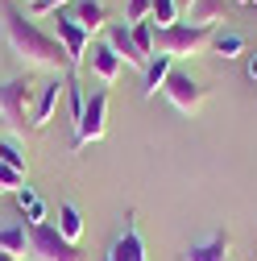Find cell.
Instances as JSON below:
<instances>
[{"label":"cell","instance_id":"obj_1","mask_svg":"<svg viewBox=\"0 0 257 261\" xmlns=\"http://www.w3.org/2000/svg\"><path fill=\"white\" fill-rule=\"evenodd\" d=\"M0 25H5V42L13 50V58L21 62L25 71H67L71 75V58L62 50L58 38H50L46 29H38L34 17H25L17 5H5L0 9Z\"/></svg>","mask_w":257,"mask_h":261},{"label":"cell","instance_id":"obj_2","mask_svg":"<svg viewBox=\"0 0 257 261\" xmlns=\"http://www.w3.org/2000/svg\"><path fill=\"white\" fill-rule=\"evenodd\" d=\"M216 38V25H170V29H158L153 34V54H166V58H195L208 54Z\"/></svg>","mask_w":257,"mask_h":261},{"label":"cell","instance_id":"obj_3","mask_svg":"<svg viewBox=\"0 0 257 261\" xmlns=\"http://www.w3.org/2000/svg\"><path fill=\"white\" fill-rule=\"evenodd\" d=\"M34 100H38V87L29 83V75H17V79H5L0 83V120L13 137H21L29 128V112H34Z\"/></svg>","mask_w":257,"mask_h":261},{"label":"cell","instance_id":"obj_4","mask_svg":"<svg viewBox=\"0 0 257 261\" xmlns=\"http://www.w3.org/2000/svg\"><path fill=\"white\" fill-rule=\"evenodd\" d=\"M29 228V257L34 261H87L79 245H71L54 224H25Z\"/></svg>","mask_w":257,"mask_h":261},{"label":"cell","instance_id":"obj_5","mask_svg":"<svg viewBox=\"0 0 257 261\" xmlns=\"http://www.w3.org/2000/svg\"><path fill=\"white\" fill-rule=\"evenodd\" d=\"M108 133V91H91L87 95V104H83V116H79V124H75V149H83V145H95Z\"/></svg>","mask_w":257,"mask_h":261},{"label":"cell","instance_id":"obj_6","mask_svg":"<svg viewBox=\"0 0 257 261\" xmlns=\"http://www.w3.org/2000/svg\"><path fill=\"white\" fill-rule=\"evenodd\" d=\"M166 100L183 112V116H195L203 104H208V87L199 83V79H191V75H183V71H170V79H166Z\"/></svg>","mask_w":257,"mask_h":261},{"label":"cell","instance_id":"obj_7","mask_svg":"<svg viewBox=\"0 0 257 261\" xmlns=\"http://www.w3.org/2000/svg\"><path fill=\"white\" fill-rule=\"evenodd\" d=\"M54 21H58V42H62V50H67V58H71V75L83 67V62H87V46H91V34H87V29L79 25V21H71V13H54Z\"/></svg>","mask_w":257,"mask_h":261},{"label":"cell","instance_id":"obj_8","mask_svg":"<svg viewBox=\"0 0 257 261\" xmlns=\"http://www.w3.org/2000/svg\"><path fill=\"white\" fill-rule=\"evenodd\" d=\"M104 261H149V253H145V237H141V224H137L133 212L124 216V232L108 245Z\"/></svg>","mask_w":257,"mask_h":261},{"label":"cell","instance_id":"obj_9","mask_svg":"<svg viewBox=\"0 0 257 261\" xmlns=\"http://www.w3.org/2000/svg\"><path fill=\"white\" fill-rule=\"evenodd\" d=\"M104 42L112 46V54L124 62V67H137V71H145V67H149V58L137 50V42H133V29H128L124 21H116V25H108V29H104Z\"/></svg>","mask_w":257,"mask_h":261},{"label":"cell","instance_id":"obj_10","mask_svg":"<svg viewBox=\"0 0 257 261\" xmlns=\"http://www.w3.org/2000/svg\"><path fill=\"white\" fill-rule=\"evenodd\" d=\"M62 91H67V75H54L42 91H38V100H34V112H29V128H46L58 112V100H62Z\"/></svg>","mask_w":257,"mask_h":261},{"label":"cell","instance_id":"obj_11","mask_svg":"<svg viewBox=\"0 0 257 261\" xmlns=\"http://www.w3.org/2000/svg\"><path fill=\"white\" fill-rule=\"evenodd\" d=\"M183 261H233V237L220 228V232H212L208 241L191 245V249L183 253Z\"/></svg>","mask_w":257,"mask_h":261},{"label":"cell","instance_id":"obj_12","mask_svg":"<svg viewBox=\"0 0 257 261\" xmlns=\"http://www.w3.org/2000/svg\"><path fill=\"white\" fill-rule=\"evenodd\" d=\"M71 21H79L87 34H100V29H108V9L104 0H71Z\"/></svg>","mask_w":257,"mask_h":261},{"label":"cell","instance_id":"obj_13","mask_svg":"<svg viewBox=\"0 0 257 261\" xmlns=\"http://www.w3.org/2000/svg\"><path fill=\"white\" fill-rule=\"evenodd\" d=\"M120 67H124V62L112 54L108 42H95V46H91V71H95V79H100L104 87H112V83L120 79Z\"/></svg>","mask_w":257,"mask_h":261},{"label":"cell","instance_id":"obj_14","mask_svg":"<svg viewBox=\"0 0 257 261\" xmlns=\"http://www.w3.org/2000/svg\"><path fill=\"white\" fill-rule=\"evenodd\" d=\"M224 17V0H191L183 9V25H216Z\"/></svg>","mask_w":257,"mask_h":261},{"label":"cell","instance_id":"obj_15","mask_svg":"<svg viewBox=\"0 0 257 261\" xmlns=\"http://www.w3.org/2000/svg\"><path fill=\"white\" fill-rule=\"evenodd\" d=\"M170 62H174V58H166V54H153V58H149V67H145V87H141L145 100H153V95L166 87V79H170Z\"/></svg>","mask_w":257,"mask_h":261},{"label":"cell","instance_id":"obj_16","mask_svg":"<svg viewBox=\"0 0 257 261\" xmlns=\"http://www.w3.org/2000/svg\"><path fill=\"white\" fill-rule=\"evenodd\" d=\"M0 253H13V257H29V228L21 224H5L0 228Z\"/></svg>","mask_w":257,"mask_h":261},{"label":"cell","instance_id":"obj_17","mask_svg":"<svg viewBox=\"0 0 257 261\" xmlns=\"http://www.w3.org/2000/svg\"><path fill=\"white\" fill-rule=\"evenodd\" d=\"M13 199H17V207L25 212V224H46V203L34 195V187H17Z\"/></svg>","mask_w":257,"mask_h":261},{"label":"cell","instance_id":"obj_18","mask_svg":"<svg viewBox=\"0 0 257 261\" xmlns=\"http://www.w3.org/2000/svg\"><path fill=\"white\" fill-rule=\"evenodd\" d=\"M54 228H58V232L67 237L71 245H79V237H83V216H79V207H75V203H62V207H58V224H54Z\"/></svg>","mask_w":257,"mask_h":261},{"label":"cell","instance_id":"obj_19","mask_svg":"<svg viewBox=\"0 0 257 261\" xmlns=\"http://www.w3.org/2000/svg\"><path fill=\"white\" fill-rule=\"evenodd\" d=\"M212 54H220V58H241V54H245V38L237 34V29H216Z\"/></svg>","mask_w":257,"mask_h":261},{"label":"cell","instance_id":"obj_20","mask_svg":"<svg viewBox=\"0 0 257 261\" xmlns=\"http://www.w3.org/2000/svg\"><path fill=\"white\" fill-rule=\"evenodd\" d=\"M178 0H153V9H149V21L158 25V29H170V25H178Z\"/></svg>","mask_w":257,"mask_h":261},{"label":"cell","instance_id":"obj_21","mask_svg":"<svg viewBox=\"0 0 257 261\" xmlns=\"http://www.w3.org/2000/svg\"><path fill=\"white\" fill-rule=\"evenodd\" d=\"M0 162H5V166H13V170H29V162H25V149L13 141V137H0Z\"/></svg>","mask_w":257,"mask_h":261},{"label":"cell","instance_id":"obj_22","mask_svg":"<svg viewBox=\"0 0 257 261\" xmlns=\"http://www.w3.org/2000/svg\"><path fill=\"white\" fill-rule=\"evenodd\" d=\"M128 29H133L137 50H141L145 58H153V34H158V25H153V21H137V25H128Z\"/></svg>","mask_w":257,"mask_h":261},{"label":"cell","instance_id":"obj_23","mask_svg":"<svg viewBox=\"0 0 257 261\" xmlns=\"http://www.w3.org/2000/svg\"><path fill=\"white\" fill-rule=\"evenodd\" d=\"M149 9H153V0H128V9H124V21H128V25H137V21H149Z\"/></svg>","mask_w":257,"mask_h":261},{"label":"cell","instance_id":"obj_24","mask_svg":"<svg viewBox=\"0 0 257 261\" xmlns=\"http://www.w3.org/2000/svg\"><path fill=\"white\" fill-rule=\"evenodd\" d=\"M0 187H5V191H17V187H25V174L0 162Z\"/></svg>","mask_w":257,"mask_h":261},{"label":"cell","instance_id":"obj_25","mask_svg":"<svg viewBox=\"0 0 257 261\" xmlns=\"http://www.w3.org/2000/svg\"><path fill=\"white\" fill-rule=\"evenodd\" d=\"M58 5H67V0H38L34 13H58Z\"/></svg>","mask_w":257,"mask_h":261},{"label":"cell","instance_id":"obj_26","mask_svg":"<svg viewBox=\"0 0 257 261\" xmlns=\"http://www.w3.org/2000/svg\"><path fill=\"white\" fill-rule=\"evenodd\" d=\"M245 75L257 83V50H249V58H245Z\"/></svg>","mask_w":257,"mask_h":261},{"label":"cell","instance_id":"obj_27","mask_svg":"<svg viewBox=\"0 0 257 261\" xmlns=\"http://www.w3.org/2000/svg\"><path fill=\"white\" fill-rule=\"evenodd\" d=\"M0 261H17V257H13V253H0Z\"/></svg>","mask_w":257,"mask_h":261},{"label":"cell","instance_id":"obj_28","mask_svg":"<svg viewBox=\"0 0 257 261\" xmlns=\"http://www.w3.org/2000/svg\"><path fill=\"white\" fill-rule=\"evenodd\" d=\"M241 5H253V0H241Z\"/></svg>","mask_w":257,"mask_h":261},{"label":"cell","instance_id":"obj_29","mask_svg":"<svg viewBox=\"0 0 257 261\" xmlns=\"http://www.w3.org/2000/svg\"><path fill=\"white\" fill-rule=\"evenodd\" d=\"M29 5H38V0H29Z\"/></svg>","mask_w":257,"mask_h":261},{"label":"cell","instance_id":"obj_30","mask_svg":"<svg viewBox=\"0 0 257 261\" xmlns=\"http://www.w3.org/2000/svg\"><path fill=\"white\" fill-rule=\"evenodd\" d=\"M0 191H5V187H0Z\"/></svg>","mask_w":257,"mask_h":261}]
</instances>
